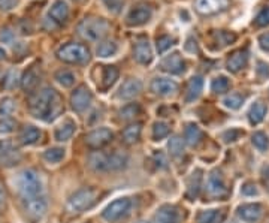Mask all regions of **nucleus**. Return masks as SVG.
<instances>
[{"mask_svg":"<svg viewBox=\"0 0 269 223\" xmlns=\"http://www.w3.org/2000/svg\"><path fill=\"white\" fill-rule=\"evenodd\" d=\"M251 141H253V145L259 150V151H266L269 148V139L268 135L265 132H254L251 136Z\"/></svg>","mask_w":269,"mask_h":223,"instance_id":"obj_42","label":"nucleus"},{"mask_svg":"<svg viewBox=\"0 0 269 223\" xmlns=\"http://www.w3.org/2000/svg\"><path fill=\"white\" fill-rule=\"evenodd\" d=\"M138 223H145V222H138Z\"/></svg>","mask_w":269,"mask_h":223,"instance_id":"obj_60","label":"nucleus"},{"mask_svg":"<svg viewBox=\"0 0 269 223\" xmlns=\"http://www.w3.org/2000/svg\"><path fill=\"white\" fill-rule=\"evenodd\" d=\"M89 166L96 173H108L109 171V154L102 151H94L89 156Z\"/></svg>","mask_w":269,"mask_h":223,"instance_id":"obj_22","label":"nucleus"},{"mask_svg":"<svg viewBox=\"0 0 269 223\" xmlns=\"http://www.w3.org/2000/svg\"><path fill=\"white\" fill-rule=\"evenodd\" d=\"M202 89H204V80L202 77L196 75L193 78H190L188 84H187V89H185V102H193L196 100L200 93H202Z\"/></svg>","mask_w":269,"mask_h":223,"instance_id":"obj_25","label":"nucleus"},{"mask_svg":"<svg viewBox=\"0 0 269 223\" xmlns=\"http://www.w3.org/2000/svg\"><path fill=\"white\" fill-rule=\"evenodd\" d=\"M168 148H169V153H171L174 157L181 156L182 151H184V139H182L181 136H178V135L172 136V138L169 139V142H168Z\"/></svg>","mask_w":269,"mask_h":223,"instance_id":"obj_40","label":"nucleus"},{"mask_svg":"<svg viewBox=\"0 0 269 223\" xmlns=\"http://www.w3.org/2000/svg\"><path fill=\"white\" fill-rule=\"evenodd\" d=\"M259 44L262 46V49L269 51V33H263L259 36Z\"/></svg>","mask_w":269,"mask_h":223,"instance_id":"obj_56","label":"nucleus"},{"mask_svg":"<svg viewBox=\"0 0 269 223\" xmlns=\"http://www.w3.org/2000/svg\"><path fill=\"white\" fill-rule=\"evenodd\" d=\"M268 113V106L263 102H256L251 105L250 111H248V120L251 125H259L263 122L265 116Z\"/></svg>","mask_w":269,"mask_h":223,"instance_id":"obj_27","label":"nucleus"},{"mask_svg":"<svg viewBox=\"0 0 269 223\" xmlns=\"http://www.w3.org/2000/svg\"><path fill=\"white\" fill-rule=\"evenodd\" d=\"M185 49L188 51V52H197V42H196V39L194 38H188L187 39V44H185Z\"/></svg>","mask_w":269,"mask_h":223,"instance_id":"obj_55","label":"nucleus"},{"mask_svg":"<svg viewBox=\"0 0 269 223\" xmlns=\"http://www.w3.org/2000/svg\"><path fill=\"white\" fill-rule=\"evenodd\" d=\"M254 23H256L257 27H266V26H269V8H263V9L257 14Z\"/></svg>","mask_w":269,"mask_h":223,"instance_id":"obj_47","label":"nucleus"},{"mask_svg":"<svg viewBox=\"0 0 269 223\" xmlns=\"http://www.w3.org/2000/svg\"><path fill=\"white\" fill-rule=\"evenodd\" d=\"M129 163V156L121 151H114L109 154V171H120Z\"/></svg>","mask_w":269,"mask_h":223,"instance_id":"obj_32","label":"nucleus"},{"mask_svg":"<svg viewBox=\"0 0 269 223\" xmlns=\"http://www.w3.org/2000/svg\"><path fill=\"white\" fill-rule=\"evenodd\" d=\"M21 153L9 141H0V165L11 168L20 163Z\"/></svg>","mask_w":269,"mask_h":223,"instance_id":"obj_8","label":"nucleus"},{"mask_svg":"<svg viewBox=\"0 0 269 223\" xmlns=\"http://www.w3.org/2000/svg\"><path fill=\"white\" fill-rule=\"evenodd\" d=\"M17 186L23 201L42 196V181L39 174L33 170L21 171L17 177Z\"/></svg>","mask_w":269,"mask_h":223,"instance_id":"obj_2","label":"nucleus"},{"mask_svg":"<svg viewBox=\"0 0 269 223\" xmlns=\"http://www.w3.org/2000/svg\"><path fill=\"white\" fill-rule=\"evenodd\" d=\"M5 57H6V52H5V51H3V49L0 48V60H3Z\"/></svg>","mask_w":269,"mask_h":223,"instance_id":"obj_58","label":"nucleus"},{"mask_svg":"<svg viewBox=\"0 0 269 223\" xmlns=\"http://www.w3.org/2000/svg\"><path fill=\"white\" fill-rule=\"evenodd\" d=\"M142 91V83L136 78H129L123 83V86L118 90V97L120 99H133Z\"/></svg>","mask_w":269,"mask_h":223,"instance_id":"obj_20","label":"nucleus"},{"mask_svg":"<svg viewBox=\"0 0 269 223\" xmlns=\"http://www.w3.org/2000/svg\"><path fill=\"white\" fill-rule=\"evenodd\" d=\"M29 108L36 119H41L44 122H52L63 111V102L55 90L45 87L30 97Z\"/></svg>","mask_w":269,"mask_h":223,"instance_id":"obj_1","label":"nucleus"},{"mask_svg":"<svg viewBox=\"0 0 269 223\" xmlns=\"http://www.w3.org/2000/svg\"><path fill=\"white\" fill-rule=\"evenodd\" d=\"M160 69L165 71V72H168V74L178 75V74H182V72H184L185 63H184V60L181 59L179 52H172L171 55H168L166 59L162 60Z\"/></svg>","mask_w":269,"mask_h":223,"instance_id":"obj_16","label":"nucleus"},{"mask_svg":"<svg viewBox=\"0 0 269 223\" xmlns=\"http://www.w3.org/2000/svg\"><path fill=\"white\" fill-rule=\"evenodd\" d=\"M109 30V24L103 18H96V17H89L80 21L77 32L81 38L90 42H97L106 36Z\"/></svg>","mask_w":269,"mask_h":223,"instance_id":"obj_3","label":"nucleus"},{"mask_svg":"<svg viewBox=\"0 0 269 223\" xmlns=\"http://www.w3.org/2000/svg\"><path fill=\"white\" fill-rule=\"evenodd\" d=\"M55 80L58 84H61L63 87H72L75 83V75L68 71V69H61L55 74Z\"/></svg>","mask_w":269,"mask_h":223,"instance_id":"obj_39","label":"nucleus"},{"mask_svg":"<svg viewBox=\"0 0 269 223\" xmlns=\"http://www.w3.org/2000/svg\"><path fill=\"white\" fill-rule=\"evenodd\" d=\"M229 80L226 78V77H217V78H214L213 80V83H211V90L214 91V93H217V94H220V93H224V91H227L229 90Z\"/></svg>","mask_w":269,"mask_h":223,"instance_id":"obj_45","label":"nucleus"},{"mask_svg":"<svg viewBox=\"0 0 269 223\" xmlns=\"http://www.w3.org/2000/svg\"><path fill=\"white\" fill-rule=\"evenodd\" d=\"M75 123L72 122V120H66L63 125H60L57 129H55V139L57 141H60V142H64V141H68V139H71L72 138V135L75 134Z\"/></svg>","mask_w":269,"mask_h":223,"instance_id":"obj_31","label":"nucleus"},{"mask_svg":"<svg viewBox=\"0 0 269 223\" xmlns=\"http://www.w3.org/2000/svg\"><path fill=\"white\" fill-rule=\"evenodd\" d=\"M184 138H185V142L190 145V147H197L202 139H204V132L199 126L196 125H188L185 128V132H184Z\"/></svg>","mask_w":269,"mask_h":223,"instance_id":"obj_29","label":"nucleus"},{"mask_svg":"<svg viewBox=\"0 0 269 223\" xmlns=\"http://www.w3.org/2000/svg\"><path fill=\"white\" fill-rule=\"evenodd\" d=\"M153 17V9L148 5H138L133 8L129 15H127V24L129 26H142L145 23H148Z\"/></svg>","mask_w":269,"mask_h":223,"instance_id":"obj_12","label":"nucleus"},{"mask_svg":"<svg viewBox=\"0 0 269 223\" xmlns=\"http://www.w3.org/2000/svg\"><path fill=\"white\" fill-rule=\"evenodd\" d=\"M57 57L64 63L84 65L90 60V51L81 44H66L57 49Z\"/></svg>","mask_w":269,"mask_h":223,"instance_id":"obj_5","label":"nucleus"},{"mask_svg":"<svg viewBox=\"0 0 269 223\" xmlns=\"http://www.w3.org/2000/svg\"><path fill=\"white\" fill-rule=\"evenodd\" d=\"M118 114H120L121 120H126V122L127 120H133L136 116L141 114V106H139V103H129V105L123 106Z\"/></svg>","mask_w":269,"mask_h":223,"instance_id":"obj_36","label":"nucleus"},{"mask_svg":"<svg viewBox=\"0 0 269 223\" xmlns=\"http://www.w3.org/2000/svg\"><path fill=\"white\" fill-rule=\"evenodd\" d=\"M39 81H41V74H39V71H38L36 66H32L24 74V77L21 78V87L26 90V91L32 93L33 90L38 87Z\"/></svg>","mask_w":269,"mask_h":223,"instance_id":"obj_24","label":"nucleus"},{"mask_svg":"<svg viewBox=\"0 0 269 223\" xmlns=\"http://www.w3.org/2000/svg\"><path fill=\"white\" fill-rule=\"evenodd\" d=\"M3 201V193H2V190H0V202Z\"/></svg>","mask_w":269,"mask_h":223,"instance_id":"obj_59","label":"nucleus"},{"mask_svg":"<svg viewBox=\"0 0 269 223\" xmlns=\"http://www.w3.org/2000/svg\"><path fill=\"white\" fill-rule=\"evenodd\" d=\"M229 6V0H196V11L202 15L222 12Z\"/></svg>","mask_w":269,"mask_h":223,"instance_id":"obj_14","label":"nucleus"},{"mask_svg":"<svg viewBox=\"0 0 269 223\" xmlns=\"http://www.w3.org/2000/svg\"><path fill=\"white\" fill-rule=\"evenodd\" d=\"M226 213L223 210H205L196 217L197 223H223Z\"/></svg>","mask_w":269,"mask_h":223,"instance_id":"obj_28","label":"nucleus"},{"mask_svg":"<svg viewBox=\"0 0 269 223\" xmlns=\"http://www.w3.org/2000/svg\"><path fill=\"white\" fill-rule=\"evenodd\" d=\"M133 57L134 60L141 65H148L153 60V51L148 44V39L139 38L133 46Z\"/></svg>","mask_w":269,"mask_h":223,"instance_id":"obj_17","label":"nucleus"},{"mask_svg":"<svg viewBox=\"0 0 269 223\" xmlns=\"http://www.w3.org/2000/svg\"><path fill=\"white\" fill-rule=\"evenodd\" d=\"M263 214V207L257 202L254 204H244L238 207V216L247 223H256L260 220Z\"/></svg>","mask_w":269,"mask_h":223,"instance_id":"obj_13","label":"nucleus"},{"mask_svg":"<svg viewBox=\"0 0 269 223\" xmlns=\"http://www.w3.org/2000/svg\"><path fill=\"white\" fill-rule=\"evenodd\" d=\"M202 180H204V173L199 168L190 174V177L187 180V198L194 199L199 195L202 187Z\"/></svg>","mask_w":269,"mask_h":223,"instance_id":"obj_23","label":"nucleus"},{"mask_svg":"<svg viewBox=\"0 0 269 223\" xmlns=\"http://www.w3.org/2000/svg\"><path fill=\"white\" fill-rule=\"evenodd\" d=\"M169 132H171L169 125H166V123H163V122H157V123H154V126H153V138H154L156 141H160V139L166 138V136L169 135Z\"/></svg>","mask_w":269,"mask_h":223,"instance_id":"obj_44","label":"nucleus"},{"mask_svg":"<svg viewBox=\"0 0 269 223\" xmlns=\"http://www.w3.org/2000/svg\"><path fill=\"white\" fill-rule=\"evenodd\" d=\"M97 190L93 187H84L75 192L68 201V210L72 213H83L91 208L97 201Z\"/></svg>","mask_w":269,"mask_h":223,"instance_id":"obj_4","label":"nucleus"},{"mask_svg":"<svg viewBox=\"0 0 269 223\" xmlns=\"http://www.w3.org/2000/svg\"><path fill=\"white\" fill-rule=\"evenodd\" d=\"M153 159H154V163L157 165V168H160V170L168 168V159H166V156L162 151H156L154 156H153Z\"/></svg>","mask_w":269,"mask_h":223,"instance_id":"obj_48","label":"nucleus"},{"mask_svg":"<svg viewBox=\"0 0 269 223\" xmlns=\"http://www.w3.org/2000/svg\"><path fill=\"white\" fill-rule=\"evenodd\" d=\"M256 72H257L259 78H262V80L268 78L269 77V65L263 63V62H259V63H257V68H256Z\"/></svg>","mask_w":269,"mask_h":223,"instance_id":"obj_52","label":"nucleus"},{"mask_svg":"<svg viewBox=\"0 0 269 223\" xmlns=\"http://www.w3.org/2000/svg\"><path fill=\"white\" fill-rule=\"evenodd\" d=\"M64 157V150L60 148V147H52V148H48L44 153V159L49 163H58L61 162Z\"/></svg>","mask_w":269,"mask_h":223,"instance_id":"obj_37","label":"nucleus"},{"mask_svg":"<svg viewBox=\"0 0 269 223\" xmlns=\"http://www.w3.org/2000/svg\"><path fill=\"white\" fill-rule=\"evenodd\" d=\"M20 3V0H0V11H11L14 9L17 5Z\"/></svg>","mask_w":269,"mask_h":223,"instance_id":"obj_53","label":"nucleus"},{"mask_svg":"<svg viewBox=\"0 0 269 223\" xmlns=\"http://www.w3.org/2000/svg\"><path fill=\"white\" fill-rule=\"evenodd\" d=\"M132 207V201L129 198H118L115 201H112L102 213L103 219L108 220V222H117L120 220L123 216H126L129 213Z\"/></svg>","mask_w":269,"mask_h":223,"instance_id":"obj_6","label":"nucleus"},{"mask_svg":"<svg viewBox=\"0 0 269 223\" xmlns=\"http://www.w3.org/2000/svg\"><path fill=\"white\" fill-rule=\"evenodd\" d=\"M14 39V33L11 29H2L0 30V42H11Z\"/></svg>","mask_w":269,"mask_h":223,"instance_id":"obj_54","label":"nucleus"},{"mask_svg":"<svg viewBox=\"0 0 269 223\" xmlns=\"http://www.w3.org/2000/svg\"><path fill=\"white\" fill-rule=\"evenodd\" d=\"M241 135H244L242 131H239V129H230V131H226V132H224L223 139L226 142H233V141L239 139Z\"/></svg>","mask_w":269,"mask_h":223,"instance_id":"obj_51","label":"nucleus"},{"mask_svg":"<svg viewBox=\"0 0 269 223\" xmlns=\"http://www.w3.org/2000/svg\"><path fill=\"white\" fill-rule=\"evenodd\" d=\"M262 180H263V184L268 187L269 190V165L268 166H265L263 171H262Z\"/></svg>","mask_w":269,"mask_h":223,"instance_id":"obj_57","label":"nucleus"},{"mask_svg":"<svg viewBox=\"0 0 269 223\" xmlns=\"http://www.w3.org/2000/svg\"><path fill=\"white\" fill-rule=\"evenodd\" d=\"M207 189L208 193L214 198H223L227 195V187L224 183L223 176L219 170H214L210 177H208V183H207Z\"/></svg>","mask_w":269,"mask_h":223,"instance_id":"obj_10","label":"nucleus"},{"mask_svg":"<svg viewBox=\"0 0 269 223\" xmlns=\"http://www.w3.org/2000/svg\"><path fill=\"white\" fill-rule=\"evenodd\" d=\"M248 62V51L247 49H238L235 52L230 54V57L227 59V69L233 74L239 72Z\"/></svg>","mask_w":269,"mask_h":223,"instance_id":"obj_21","label":"nucleus"},{"mask_svg":"<svg viewBox=\"0 0 269 223\" xmlns=\"http://www.w3.org/2000/svg\"><path fill=\"white\" fill-rule=\"evenodd\" d=\"M178 90V84L169 78H154L151 81V91L159 96H169Z\"/></svg>","mask_w":269,"mask_h":223,"instance_id":"obj_19","label":"nucleus"},{"mask_svg":"<svg viewBox=\"0 0 269 223\" xmlns=\"http://www.w3.org/2000/svg\"><path fill=\"white\" fill-rule=\"evenodd\" d=\"M244 100H245V97H244L242 94H239V93H232V94H229V96L224 97L223 103L224 106L229 108V109H238V108L242 106Z\"/></svg>","mask_w":269,"mask_h":223,"instance_id":"obj_38","label":"nucleus"},{"mask_svg":"<svg viewBox=\"0 0 269 223\" xmlns=\"http://www.w3.org/2000/svg\"><path fill=\"white\" fill-rule=\"evenodd\" d=\"M17 126V122L14 119H8V120H2L0 122V132L3 134H9L14 131V128Z\"/></svg>","mask_w":269,"mask_h":223,"instance_id":"obj_50","label":"nucleus"},{"mask_svg":"<svg viewBox=\"0 0 269 223\" xmlns=\"http://www.w3.org/2000/svg\"><path fill=\"white\" fill-rule=\"evenodd\" d=\"M117 51H118V45L114 41H105V42L97 45V48H96V54L99 57H111V55H115Z\"/></svg>","mask_w":269,"mask_h":223,"instance_id":"obj_35","label":"nucleus"},{"mask_svg":"<svg viewBox=\"0 0 269 223\" xmlns=\"http://www.w3.org/2000/svg\"><path fill=\"white\" fill-rule=\"evenodd\" d=\"M48 17L54 24H64L69 18V6L64 0H57L48 11Z\"/></svg>","mask_w":269,"mask_h":223,"instance_id":"obj_15","label":"nucleus"},{"mask_svg":"<svg viewBox=\"0 0 269 223\" xmlns=\"http://www.w3.org/2000/svg\"><path fill=\"white\" fill-rule=\"evenodd\" d=\"M118 75H120V72H118L117 68H114V66H105L103 71H102V89H109L118 80Z\"/></svg>","mask_w":269,"mask_h":223,"instance_id":"obj_33","label":"nucleus"},{"mask_svg":"<svg viewBox=\"0 0 269 223\" xmlns=\"http://www.w3.org/2000/svg\"><path fill=\"white\" fill-rule=\"evenodd\" d=\"M102 2L112 14H120L124 6V0H102Z\"/></svg>","mask_w":269,"mask_h":223,"instance_id":"obj_46","label":"nucleus"},{"mask_svg":"<svg viewBox=\"0 0 269 223\" xmlns=\"http://www.w3.org/2000/svg\"><path fill=\"white\" fill-rule=\"evenodd\" d=\"M15 108H17V102L12 97H3L0 100V122L12 119Z\"/></svg>","mask_w":269,"mask_h":223,"instance_id":"obj_34","label":"nucleus"},{"mask_svg":"<svg viewBox=\"0 0 269 223\" xmlns=\"http://www.w3.org/2000/svg\"><path fill=\"white\" fill-rule=\"evenodd\" d=\"M230 223H233V222H230Z\"/></svg>","mask_w":269,"mask_h":223,"instance_id":"obj_61","label":"nucleus"},{"mask_svg":"<svg viewBox=\"0 0 269 223\" xmlns=\"http://www.w3.org/2000/svg\"><path fill=\"white\" fill-rule=\"evenodd\" d=\"M20 75L17 71H9L5 77H3V81H2V89L5 90H12L15 89L20 83Z\"/></svg>","mask_w":269,"mask_h":223,"instance_id":"obj_41","label":"nucleus"},{"mask_svg":"<svg viewBox=\"0 0 269 223\" xmlns=\"http://www.w3.org/2000/svg\"><path fill=\"white\" fill-rule=\"evenodd\" d=\"M141 132H142V125H141V123L129 125V126L123 131V134H121L123 142H124V144H129V145L138 142L139 138H141Z\"/></svg>","mask_w":269,"mask_h":223,"instance_id":"obj_30","label":"nucleus"},{"mask_svg":"<svg viewBox=\"0 0 269 223\" xmlns=\"http://www.w3.org/2000/svg\"><path fill=\"white\" fill-rule=\"evenodd\" d=\"M114 138V134L108 129V128H99L91 131L87 136H86V142L90 148L99 150L102 147H105L106 144H109Z\"/></svg>","mask_w":269,"mask_h":223,"instance_id":"obj_9","label":"nucleus"},{"mask_svg":"<svg viewBox=\"0 0 269 223\" xmlns=\"http://www.w3.org/2000/svg\"><path fill=\"white\" fill-rule=\"evenodd\" d=\"M41 131L35 126H24L18 135V139L23 145H32L36 144L41 139Z\"/></svg>","mask_w":269,"mask_h":223,"instance_id":"obj_26","label":"nucleus"},{"mask_svg":"<svg viewBox=\"0 0 269 223\" xmlns=\"http://www.w3.org/2000/svg\"><path fill=\"white\" fill-rule=\"evenodd\" d=\"M179 211L174 205H163L153 217V223H179Z\"/></svg>","mask_w":269,"mask_h":223,"instance_id":"obj_18","label":"nucleus"},{"mask_svg":"<svg viewBox=\"0 0 269 223\" xmlns=\"http://www.w3.org/2000/svg\"><path fill=\"white\" fill-rule=\"evenodd\" d=\"M241 193L244 196H254L257 195V189H256V184L251 183V181H247L242 184V189H241Z\"/></svg>","mask_w":269,"mask_h":223,"instance_id":"obj_49","label":"nucleus"},{"mask_svg":"<svg viewBox=\"0 0 269 223\" xmlns=\"http://www.w3.org/2000/svg\"><path fill=\"white\" fill-rule=\"evenodd\" d=\"M174 44H175V39H174L172 36H169V35H162V36H159L157 41H156L157 52H159V54H165Z\"/></svg>","mask_w":269,"mask_h":223,"instance_id":"obj_43","label":"nucleus"},{"mask_svg":"<svg viewBox=\"0 0 269 223\" xmlns=\"http://www.w3.org/2000/svg\"><path fill=\"white\" fill-rule=\"evenodd\" d=\"M93 102V94L86 86H80L71 94V105L77 113H84Z\"/></svg>","mask_w":269,"mask_h":223,"instance_id":"obj_7","label":"nucleus"},{"mask_svg":"<svg viewBox=\"0 0 269 223\" xmlns=\"http://www.w3.org/2000/svg\"><path fill=\"white\" fill-rule=\"evenodd\" d=\"M24 210H26V213H27L29 217L38 220V219H42L45 216V213L48 210V204H46L44 196L26 199L24 201Z\"/></svg>","mask_w":269,"mask_h":223,"instance_id":"obj_11","label":"nucleus"}]
</instances>
